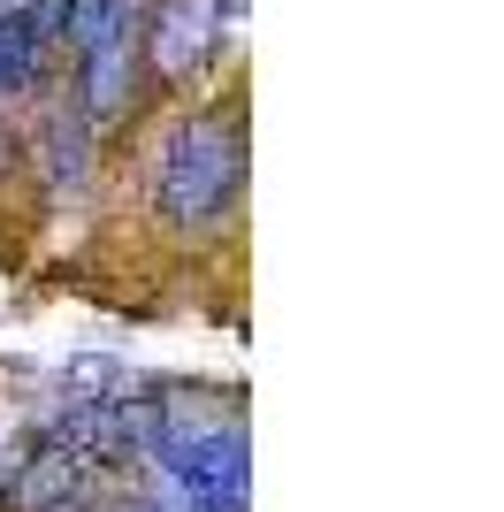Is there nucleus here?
<instances>
[{"label":"nucleus","instance_id":"f257e3e1","mask_svg":"<svg viewBox=\"0 0 504 512\" xmlns=\"http://www.w3.org/2000/svg\"><path fill=\"white\" fill-rule=\"evenodd\" d=\"M84 497H92V467L62 444H39L0 482V512H84Z\"/></svg>","mask_w":504,"mask_h":512},{"label":"nucleus","instance_id":"f03ea898","mask_svg":"<svg viewBox=\"0 0 504 512\" xmlns=\"http://www.w3.org/2000/svg\"><path fill=\"white\" fill-rule=\"evenodd\" d=\"M230 184H237V153L214 146V138H191L161 176V207H168V222H214Z\"/></svg>","mask_w":504,"mask_h":512}]
</instances>
